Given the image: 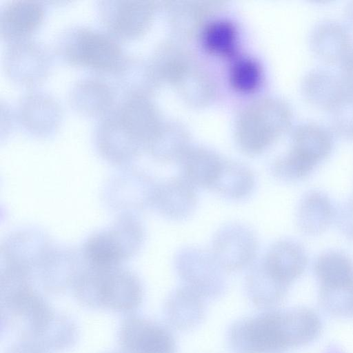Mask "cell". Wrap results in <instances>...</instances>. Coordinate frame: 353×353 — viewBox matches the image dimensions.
I'll use <instances>...</instances> for the list:
<instances>
[{
  "mask_svg": "<svg viewBox=\"0 0 353 353\" xmlns=\"http://www.w3.org/2000/svg\"><path fill=\"white\" fill-rule=\"evenodd\" d=\"M321 327L309 309L268 310L234 322L228 341L234 353H277L313 341Z\"/></svg>",
  "mask_w": 353,
  "mask_h": 353,
  "instance_id": "1",
  "label": "cell"
},
{
  "mask_svg": "<svg viewBox=\"0 0 353 353\" xmlns=\"http://www.w3.org/2000/svg\"><path fill=\"white\" fill-rule=\"evenodd\" d=\"M75 292L79 299L88 305L115 311L134 310L143 298L138 278L119 267H90L76 281Z\"/></svg>",
  "mask_w": 353,
  "mask_h": 353,
  "instance_id": "2",
  "label": "cell"
},
{
  "mask_svg": "<svg viewBox=\"0 0 353 353\" xmlns=\"http://www.w3.org/2000/svg\"><path fill=\"white\" fill-rule=\"evenodd\" d=\"M292 117L290 105L280 98L265 99L252 104L239 120V146L249 154L261 152L290 127Z\"/></svg>",
  "mask_w": 353,
  "mask_h": 353,
  "instance_id": "3",
  "label": "cell"
},
{
  "mask_svg": "<svg viewBox=\"0 0 353 353\" xmlns=\"http://www.w3.org/2000/svg\"><path fill=\"white\" fill-rule=\"evenodd\" d=\"M143 239V229L137 221L122 219L91 236L84 245V256L91 267H118L139 250Z\"/></svg>",
  "mask_w": 353,
  "mask_h": 353,
  "instance_id": "4",
  "label": "cell"
},
{
  "mask_svg": "<svg viewBox=\"0 0 353 353\" xmlns=\"http://www.w3.org/2000/svg\"><path fill=\"white\" fill-rule=\"evenodd\" d=\"M174 265L183 285L205 299L218 298L225 292V270L212 253L194 247L184 248L175 256Z\"/></svg>",
  "mask_w": 353,
  "mask_h": 353,
  "instance_id": "5",
  "label": "cell"
},
{
  "mask_svg": "<svg viewBox=\"0 0 353 353\" xmlns=\"http://www.w3.org/2000/svg\"><path fill=\"white\" fill-rule=\"evenodd\" d=\"M258 247L256 236L249 227L233 223L216 232L211 253L225 271L236 272L252 265Z\"/></svg>",
  "mask_w": 353,
  "mask_h": 353,
  "instance_id": "6",
  "label": "cell"
},
{
  "mask_svg": "<svg viewBox=\"0 0 353 353\" xmlns=\"http://www.w3.org/2000/svg\"><path fill=\"white\" fill-rule=\"evenodd\" d=\"M121 346L128 353H176L175 339L170 331L152 321L131 317L119 331Z\"/></svg>",
  "mask_w": 353,
  "mask_h": 353,
  "instance_id": "7",
  "label": "cell"
},
{
  "mask_svg": "<svg viewBox=\"0 0 353 353\" xmlns=\"http://www.w3.org/2000/svg\"><path fill=\"white\" fill-rule=\"evenodd\" d=\"M291 143L289 151L313 170L331 153L334 143L333 130L319 121H302L293 128Z\"/></svg>",
  "mask_w": 353,
  "mask_h": 353,
  "instance_id": "8",
  "label": "cell"
},
{
  "mask_svg": "<svg viewBox=\"0 0 353 353\" xmlns=\"http://www.w3.org/2000/svg\"><path fill=\"white\" fill-rule=\"evenodd\" d=\"M70 59L77 63L100 69L114 67L121 50L108 36L91 30H79L68 48Z\"/></svg>",
  "mask_w": 353,
  "mask_h": 353,
  "instance_id": "9",
  "label": "cell"
},
{
  "mask_svg": "<svg viewBox=\"0 0 353 353\" xmlns=\"http://www.w3.org/2000/svg\"><path fill=\"white\" fill-rule=\"evenodd\" d=\"M309 45L321 59L329 63H341L353 48V35L341 21L325 19L312 27Z\"/></svg>",
  "mask_w": 353,
  "mask_h": 353,
  "instance_id": "10",
  "label": "cell"
},
{
  "mask_svg": "<svg viewBox=\"0 0 353 353\" xmlns=\"http://www.w3.org/2000/svg\"><path fill=\"white\" fill-rule=\"evenodd\" d=\"M152 203L165 217L182 220L188 217L197 203L195 188L181 176L157 184Z\"/></svg>",
  "mask_w": 353,
  "mask_h": 353,
  "instance_id": "11",
  "label": "cell"
},
{
  "mask_svg": "<svg viewBox=\"0 0 353 353\" xmlns=\"http://www.w3.org/2000/svg\"><path fill=\"white\" fill-rule=\"evenodd\" d=\"M261 260L269 272L287 286L302 274L307 265L302 246L287 239L273 243Z\"/></svg>",
  "mask_w": 353,
  "mask_h": 353,
  "instance_id": "12",
  "label": "cell"
},
{
  "mask_svg": "<svg viewBox=\"0 0 353 353\" xmlns=\"http://www.w3.org/2000/svg\"><path fill=\"white\" fill-rule=\"evenodd\" d=\"M205 313V299L185 285L173 290L164 305L168 323L180 331L190 330L199 325Z\"/></svg>",
  "mask_w": 353,
  "mask_h": 353,
  "instance_id": "13",
  "label": "cell"
},
{
  "mask_svg": "<svg viewBox=\"0 0 353 353\" xmlns=\"http://www.w3.org/2000/svg\"><path fill=\"white\" fill-rule=\"evenodd\" d=\"M178 161L181 177L194 188L212 190L223 159L207 148L192 147L188 148Z\"/></svg>",
  "mask_w": 353,
  "mask_h": 353,
  "instance_id": "14",
  "label": "cell"
},
{
  "mask_svg": "<svg viewBox=\"0 0 353 353\" xmlns=\"http://www.w3.org/2000/svg\"><path fill=\"white\" fill-rule=\"evenodd\" d=\"M340 72L325 67H314L302 78L301 90L311 104L330 109L347 88Z\"/></svg>",
  "mask_w": 353,
  "mask_h": 353,
  "instance_id": "15",
  "label": "cell"
},
{
  "mask_svg": "<svg viewBox=\"0 0 353 353\" xmlns=\"http://www.w3.org/2000/svg\"><path fill=\"white\" fill-rule=\"evenodd\" d=\"M289 286L276 279L262 260L250 267L245 277V290L251 302L261 309L271 310L285 297Z\"/></svg>",
  "mask_w": 353,
  "mask_h": 353,
  "instance_id": "16",
  "label": "cell"
},
{
  "mask_svg": "<svg viewBox=\"0 0 353 353\" xmlns=\"http://www.w3.org/2000/svg\"><path fill=\"white\" fill-rule=\"evenodd\" d=\"M334 207L330 198L321 191H310L301 200L297 211L300 230L308 235L323 232L334 217Z\"/></svg>",
  "mask_w": 353,
  "mask_h": 353,
  "instance_id": "17",
  "label": "cell"
},
{
  "mask_svg": "<svg viewBox=\"0 0 353 353\" xmlns=\"http://www.w3.org/2000/svg\"><path fill=\"white\" fill-rule=\"evenodd\" d=\"M254 186V175L248 167L239 162L223 160L212 190L226 199L238 201L249 196Z\"/></svg>",
  "mask_w": 353,
  "mask_h": 353,
  "instance_id": "18",
  "label": "cell"
},
{
  "mask_svg": "<svg viewBox=\"0 0 353 353\" xmlns=\"http://www.w3.org/2000/svg\"><path fill=\"white\" fill-rule=\"evenodd\" d=\"M152 14L153 5L149 1H119L112 21V28L121 35L136 36L148 27Z\"/></svg>",
  "mask_w": 353,
  "mask_h": 353,
  "instance_id": "19",
  "label": "cell"
},
{
  "mask_svg": "<svg viewBox=\"0 0 353 353\" xmlns=\"http://www.w3.org/2000/svg\"><path fill=\"white\" fill-rule=\"evenodd\" d=\"M157 113L152 104L142 99H135L125 107L123 123L134 138L150 143L159 127Z\"/></svg>",
  "mask_w": 353,
  "mask_h": 353,
  "instance_id": "20",
  "label": "cell"
},
{
  "mask_svg": "<svg viewBox=\"0 0 353 353\" xmlns=\"http://www.w3.org/2000/svg\"><path fill=\"white\" fill-rule=\"evenodd\" d=\"M189 136L185 129L176 123L160 125L150 142L153 154L163 161H179L188 149Z\"/></svg>",
  "mask_w": 353,
  "mask_h": 353,
  "instance_id": "21",
  "label": "cell"
},
{
  "mask_svg": "<svg viewBox=\"0 0 353 353\" xmlns=\"http://www.w3.org/2000/svg\"><path fill=\"white\" fill-rule=\"evenodd\" d=\"M43 17V6L32 1H15L8 5L2 14V27L6 32L24 34L32 31Z\"/></svg>",
  "mask_w": 353,
  "mask_h": 353,
  "instance_id": "22",
  "label": "cell"
},
{
  "mask_svg": "<svg viewBox=\"0 0 353 353\" xmlns=\"http://www.w3.org/2000/svg\"><path fill=\"white\" fill-rule=\"evenodd\" d=\"M314 272L320 285H334L353 281V262L338 251L321 254L314 263Z\"/></svg>",
  "mask_w": 353,
  "mask_h": 353,
  "instance_id": "23",
  "label": "cell"
},
{
  "mask_svg": "<svg viewBox=\"0 0 353 353\" xmlns=\"http://www.w3.org/2000/svg\"><path fill=\"white\" fill-rule=\"evenodd\" d=\"M184 99L192 104L200 105L208 101L214 87L204 70L190 63L174 81Z\"/></svg>",
  "mask_w": 353,
  "mask_h": 353,
  "instance_id": "24",
  "label": "cell"
},
{
  "mask_svg": "<svg viewBox=\"0 0 353 353\" xmlns=\"http://www.w3.org/2000/svg\"><path fill=\"white\" fill-rule=\"evenodd\" d=\"M320 301L329 312L337 316L353 314V281L334 285H320Z\"/></svg>",
  "mask_w": 353,
  "mask_h": 353,
  "instance_id": "25",
  "label": "cell"
},
{
  "mask_svg": "<svg viewBox=\"0 0 353 353\" xmlns=\"http://www.w3.org/2000/svg\"><path fill=\"white\" fill-rule=\"evenodd\" d=\"M329 112L332 130L342 137L353 139V88L347 87Z\"/></svg>",
  "mask_w": 353,
  "mask_h": 353,
  "instance_id": "26",
  "label": "cell"
},
{
  "mask_svg": "<svg viewBox=\"0 0 353 353\" xmlns=\"http://www.w3.org/2000/svg\"><path fill=\"white\" fill-rule=\"evenodd\" d=\"M235 39V29L226 20L212 21L203 31L205 43L209 48L217 52H229L232 50Z\"/></svg>",
  "mask_w": 353,
  "mask_h": 353,
  "instance_id": "27",
  "label": "cell"
},
{
  "mask_svg": "<svg viewBox=\"0 0 353 353\" xmlns=\"http://www.w3.org/2000/svg\"><path fill=\"white\" fill-rule=\"evenodd\" d=\"M191 63L189 52L176 42L166 43L160 63V72L175 81L181 72Z\"/></svg>",
  "mask_w": 353,
  "mask_h": 353,
  "instance_id": "28",
  "label": "cell"
},
{
  "mask_svg": "<svg viewBox=\"0 0 353 353\" xmlns=\"http://www.w3.org/2000/svg\"><path fill=\"white\" fill-rule=\"evenodd\" d=\"M261 78V68L251 58H242L235 62L231 70V79L234 85L241 90L254 88Z\"/></svg>",
  "mask_w": 353,
  "mask_h": 353,
  "instance_id": "29",
  "label": "cell"
},
{
  "mask_svg": "<svg viewBox=\"0 0 353 353\" xmlns=\"http://www.w3.org/2000/svg\"><path fill=\"white\" fill-rule=\"evenodd\" d=\"M201 6L181 4L173 6L172 14L174 26L183 33H192L203 17Z\"/></svg>",
  "mask_w": 353,
  "mask_h": 353,
  "instance_id": "30",
  "label": "cell"
},
{
  "mask_svg": "<svg viewBox=\"0 0 353 353\" xmlns=\"http://www.w3.org/2000/svg\"><path fill=\"white\" fill-rule=\"evenodd\" d=\"M339 228L348 238L353 239V199L343 207L339 220Z\"/></svg>",
  "mask_w": 353,
  "mask_h": 353,
  "instance_id": "31",
  "label": "cell"
},
{
  "mask_svg": "<svg viewBox=\"0 0 353 353\" xmlns=\"http://www.w3.org/2000/svg\"><path fill=\"white\" fill-rule=\"evenodd\" d=\"M340 74L346 85L353 88V48L341 61Z\"/></svg>",
  "mask_w": 353,
  "mask_h": 353,
  "instance_id": "32",
  "label": "cell"
},
{
  "mask_svg": "<svg viewBox=\"0 0 353 353\" xmlns=\"http://www.w3.org/2000/svg\"><path fill=\"white\" fill-rule=\"evenodd\" d=\"M10 353H40L39 351L34 346L21 345L10 350Z\"/></svg>",
  "mask_w": 353,
  "mask_h": 353,
  "instance_id": "33",
  "label": "cell"
},
{
  "mask_svg": "<svg viewBox=\"0 0 353 353\" xmlns=\"http://www.w3.org/2000/svg\"><path fill=\"white\" fill-rule=\"evenodd\" d=\"M344 15L349 23L353 26V0L348 1L345 6Z\"/></svg>",
  "mask_w": 353,
  "mask_h": 353,
  "instance_id": "34",
  "label": "cell"
}]
</instances>
